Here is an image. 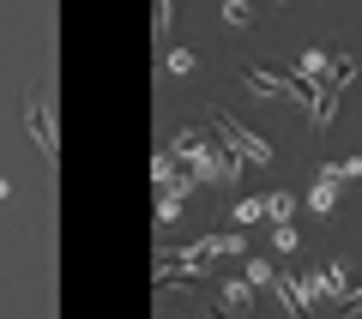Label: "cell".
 I'll list each match as a JSON object with an SVG mask.
<instances>
[{
	"instance_id": "5b68a950",
	"label": "cell",
	"mask_w": 362,
	"mask_h": 319,
	"mask_svg": "<svg viewBox=\"0 0 362 319\" xmlns=\"http://www.w3.org/2000/svg\"><path fill=\"white\" fill-rule=\"evenodd\" d=\"M199 247H206V253H247V235L242 229H223V235H206Z\"/></svg>"
},
{
	"instance_id": "ac0fdd59",
	"label": "cell",
	"mask_w": 362,
	"mask_h": 319,
	"mask_svg": "<svg viewBox=\"0 0 362 319\" xmlns=\"http://www.w3.org/2000/svg\"><path fill=\"white\" fill-rule=\"evenodd\" d=\"M272 6H284V0H272Z\"/></svg>"
},
{
	"instance_id": "4fadbf2b",
	"label": "cell",
	"mask_w": 362,
	"mask_h": 319,
	"mask_svg": "<svg viewBox=\"0 0 362 319\" xmlns=\"http://www.w3.org/2000/svg\"><path fill=\"white\" fill-rule=\"evenodd\" d=\"M181 217V199H175V193H169V199H157V223H175Z\"/></svg>"
},
{
	"instance_id": "9a60e30c",
	"label": "cell",
	"mask_w": 362,
	"mask_h": 319,
	"mask_svg": "<svg viewBox=\"0 0 362 319\" xmlns=\"http://www.w3.org/2000/svg\"><path fill=\"white\" fill-rule=\"evenodd\" d=\"M169 18H175V0H157V30H169Z\"/></svg>"
},
{
	"instance_id": "30bf717a",
	"label": "cell",
	"mask_w": 362,
	"mask_h": 319,
	"mask_svg": "<svg viewBox=\"0 0 362 319\" xmlns=\"http://www.w3.org/2000/svg\"><path fill=\"white\" fill-rule=\"evenodd\" d=\"M266 217V199H235V223H259Z\"/></svg>"
},
{
	"instance_id": "277c9868",
	"label": "cell",
	"mask_w": 362,
	"mask_h": 319,
	"mask_svg": "<svg viewBox=\"0 0 362 319\" xmlns=\"http://www.w3.org/2000/svg\"><path fill=\"white\" fill-rule=\"evenodd\" d=\"M211 289H218V307H223V313H230V319H242L247 313V307H254V283H211Z\"/></svg>"
},
{
	"instance_id": "6da1fadb",
	"label": "cell",
	"mask_w": 362,
	"mask_h": 319,
	"mask_svg": "<svg viewBox=\"0 0 362 319\" xmlns=\"http://www.w3.org/2000/svg\"><path fill=\"white\" fill-rule=\"evenodd\" d=\"M242 85L254 90V97H278V102H296V109H308V121H314V90H302L296 78H284V73H266V66H242Z\"/></svg>"
},
{
	"instance_id": "52a82bcc",
	"label": "cell",
	"mask_w": 362,
	"mask_h": 319,
	"mask_svg": "<svg viewBox=\"0 0 362 319\" xmlns=\"http://www.w3.org/2000/svg\"><path fill=\"white\" fill-rule=\"evenodd\" d=\"M247 283H254V289H272V283H278V265L259 259V253H247Z\"/></svg>"
},
{
	"instance_id": "2e32d148",
	"label": "cell",
	"mask_w": 362,
	"mask_h": 319,
	"mask_svg": "<svg viewBox=\"0 0 362 319\" xmlns=\"http://www.w3.org/2000/svg\"><path fill=\"white\" fill-rule=\"evenodd\" d=\"M344 313H362V289H350V295H344Z\"/></svg>"
},
{
	"instance_id": "8fae6325",
	"label": "cell",
	"mask_w": 362,
	"mask_h": 319,
	"mask_svg": "<svg viewBox=\"0 0 362 319\" xmlns=\"http://www.w3.org/2000/svg\"><path fill=\"white\" fill-rule=\"evenodd\" d=\"M326 73V49H302V78H320Z\"/></svg>"
},
{
	"instance_id": "3957f363",
	"label": "cell",
	"mask_w": 362,
	"mask_h": 319,
	"mask_svg": "<svg viewBox=\"0 0 362 319\" xmlns=\"http://www.w3.org/2000/svg\"><path fill=\"white\" fill-rule=\"evenodd\" d=\"M25 127H30V139H37L42 163L54 169V102H49V97H30V102H25Z\"/></svg>"
},
{
	"instance_id": "7c38bea8",
	"label": "cell",
	"mask_w": 362,
	"mask_h": 319,
	"mask_svg": "<svg viewBox=\"0 0 362 319\" xmlns=\"http://www.w3.org/2000/svg\"><path fill=\"white\" fill-rule=\"evenodd\" d=\"M272 247H278V253H296V229H290V223H278V229H272Z\"/></svg>"
},
{
	"instance_id": "9c48e42d",
	"label": "cell",
	"mask_w": 362,
	"mask_h": 319,
	"mask_svg": "<svg viewBox=\"0 0 362 319\" xmlns=\"http://www.w3.org/2000/svg\"><path fill=\"white\" fill-rule=\"evenodd\" d=\"M266 217L272 223H290V217H296V199H290V193H272V199H266Z\"/></svg>"
},
{
	"instance_id": "5bb4252c",
	"label": "cell",
	"mask_w": 362,
	"mask_h": 319,
	"mask_svg": "<svg viewBox=\"0 0 362 319\" xmlns=\"http://www.w3.org/2000/svg\"><path fill=\"white\" fill-rule=\"evenodd\" d=\"M169 73H194V54H187V49H169Z\"/></svg>"
},
{
	"instance_id": "e0dca14e",
	"label": "cell",
	"mask_w": 362,
	"mask_h": 319,
	"mask_svg": "<svg viewBox=\"0 0 362 319\" xmlns=\"http://www.w3.org/2000/svg\"><path fill=\"white\" fill-rule=\"evenodd\" d=\"M0 199H13V181H6V175H0Z\"/></svg>"
},
{
	"instance_id": "ba28073f",
	"label": "cell",
	"mask_w": 362,
	"mask_h": 319,
	"mask_svg": "<svg viewBox=\"0 0 362 319\" xmlns=\"http://www.w3.org/2000/svg\"><path fill=\"white\" fill-rule=\"evenodd\" d=\"M223 25H230V30L254 25V6H247V0H223Z\"/></svg>"
},
{
	"instance_id": "8992f818",
	"label": "cell",
	"mask_w": 362,
	"mask_h": 319,
	"mask_svg": "<svg viewBox=\"0 0 362 319\" xmlns=\"http://www.w3.org/2000/svg\"><path fill=\"white\" fill-rule=\"evenodd\" d=\"M332 205H338V181H332V175H320V181H314V193H308V211H320V217H326Z\"/></svg>"
},
{
	"instance_id": "7a4b0ae2",
	"label": "cell",
	"mask_w": 362,
	"mask_h": 319,
	"mask_svg": "<svg viewBox=\"0 0 362 319\" xmlns=\"http://www.w3.org/2000/svg\"><path fill=\"white\" fill-rule=\"evenodd\" d=\"M211 133H218V139H223V145H230V151H242V157H247V163H259V169H266V163H272V145H266V139H259V133H254V127H242V121H235V115H230V109H211Z\"/></svg>"
}]
</instances>
